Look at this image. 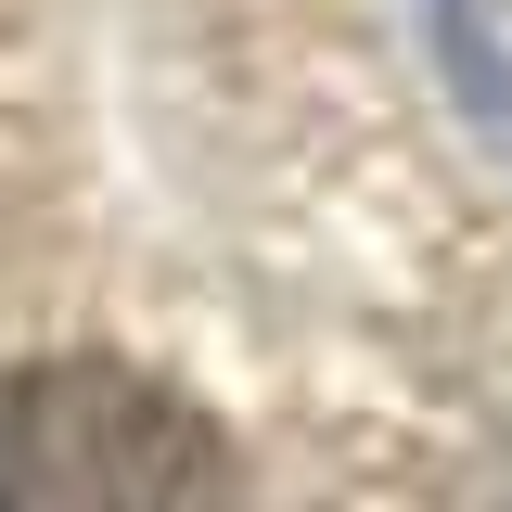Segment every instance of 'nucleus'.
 <instances>
[{"mask_svg": "<svg viewBox=\"0 0 512 512\" xmlns=\"http://www.w3.org/2000/svg\"><path fill=\"white\" fill-rule=\"evenodd\" d=\"M0 512H244V461L167 372L52 346L0 384Z\"/></svg>", "mask_w": 512, "mask_h": 512, "instance_id": "f257e3e1", "label": "nucleus"}, {"mask_svg": "<svg viewBox=\"0 0 512 512\" xmlns=\"http://www.w3.org/2000/svg\"><path fill=\"white\" fill-rule=\"evenodd\" d=\"M436 39H448V77H461L474 128L512 141V52H500V26H487V0H436Z\"/></svg>", "mask_w": 512, "mask_h": 512, "instance_id": "f03ea898", "label": "nucleus"}]
</instances>
